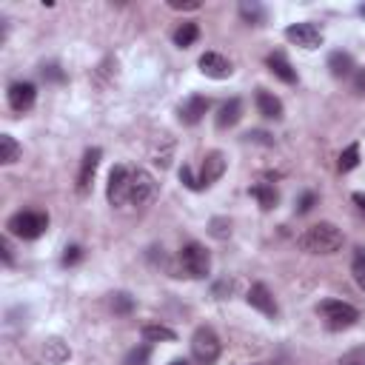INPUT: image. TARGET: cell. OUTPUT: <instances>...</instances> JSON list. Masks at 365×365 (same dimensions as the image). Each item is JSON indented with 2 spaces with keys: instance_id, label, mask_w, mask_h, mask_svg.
<instances>
[{
  "instance_id": "1",
  "label": "cell",
  "mask_w": 365,
  "mask_h": 365,
  "mask_svg": "<svg viewBox=\"0 0 365 365\" xmlns=\"http://www.w3.org/2000/svg\"><path fill=\"white\" fill-rule=\"evenodd\" d=\"M300 249L309 254H334L342 246V232L334 223H317L311 226L300 240Z\"/></svg>"
},
{
  "instance_id": "2",
  "label": "cell",
  "mask_w": 365,
  "mask_h": 365,
  "mask_svg": "<svg viewBox=\"0 0 365 365\" xmlns=\"http://www.w3.org/2000/svg\"><path fill=\"white\" fill-rule=\"evenodd\" d=\"M177 263H180V277L203 280V277H208V271H211V254H208V249L200 246V243L183 246L180 254H177Z\"/></svg>"
},
{
  "instance_id": "3",
  "label": "cell",
  "mask_w": 365,
  "mask_h": 365,
  "mask_svg": "<svg viewBox=\"0 0 365 365\" xmlns=\"http://www.w3.org/2000/svg\"><path fill=\"white\" fill-rule=\"evenodd\" d=\"M9 234L20 237V240H37L46 229H49V217L43 211H20L6 223Z\"/></svg>"
},
{
  "instance_id": "4",
  "label": "cell",
  "mask_w": 365,
  "mask_h": 365,
  "mask_svg": "<svg viewBox=\"0 0 365 365\" xmlns=\"http://www.w3.org/2000/svg\"><path fill=\"white\" fill-rule=\"evenodd\" d=\"M317 311L323 314V320H325V325H328L331 331L351 328V325L359 320V311H357L354 306L342 303V300H325V303H320Z\"/></svg>"
},
{
  "instance_id": "5",
  "label": "cell",
  "mask_w": 365,
  "mask_h": 365,
  "mask_svg": "<svg viewBox=\"0 0 365 365\" xmlns=\"http://www.w3.org/2000/svg\"><path fill=\"white\" fill-rule=\"evenodd\" d=\"M223 345H220V337H217L208 325L197 328L194 337H191V357L200 362V365H211L217 362V357H220Z\"/></svg>"
},
{
  "instance_id": "6",
  "label": "cell",
  "mask_w": 365,
  "mask_h": 365,
  "mask_svg": "<svg viewBox=\"0 0 365 365\" xmlns=\"http://www.w3.org/2000/svg\"><path fill=\"white\" fill-rule=\"evenodd\" d=\"M155 177L145 172V169H131V177H128V203L134 205H143V203H149L155 197Z\"/></svg>"
},
{
  "instance_id": "7",
  "label": "cell",
  "mask_w": 365,
  "mask_h": 365,
  "mask_svg": "<svg viewBox=\"0 0 365 365\" xmlns=\"http://www.w3.org/2000/svg\"><path fill=\"white\" fill-rule=\"evenodd\" d=\"M285 37L294 43V46L309 49V52L323 46V32H320L314 23H291V26L285 29Z\"/></svg>"
},
{
  "instance_id": "8",
  "label": "cell",
  "mask_w": 365,
  "mask_h": 365,
  "mask_svg": "<svg viewBox=\"0 0 365 365\" xmlns=\"http://www.w3.org/2000/svg\"><path fill=\"white\" fill-rule=\"evenodd\" d=\"M128 177H131V169L126 166H114L109 172V186H106V197L112 205H123L128 203Z\"/></svg>"
},
{
  "instance_id": "9",
  "label": "cell",
  "mask_w": 365,
  "mask_h": 365,
  "mask_svg": "<svg viewBox=\"0 0 365 365\" xmlns=\"http://www.w3.org/2000/svg\"><path fill=\"white\" fill-rule=\"evenodd\" d=\"M197 66H200V71L205 78H211V80H226V78H232V63L223 57V54H217V52H205V54H200V60H197Z\"/></svg>"
},
{
  "instance_id": "10",
  "label": "cell",
  "mask_w": 365,
  "mask_h": 365,
  "mask_svg": "<svg viewBox=\"0 0 365 365\" xmlns=\"http://www.w3.org/2000/svg\"><path fill=\"white\" fill-rule=\"evenodd\" d=\"M223 174H226V155L223 152H208L205 160H203V169H200L197 183H200V189H205V186L217 183Z\"/></svg>"
},
{
  "instance_id": "11",
  "label": "cell",
  "mask_w": 365,
  "mask_h": 365,
  "mask_svg": "<svg viewBox=\"0 0 365 365\" xmlns=\"http://www.w3.org/2000/svg\"><path fill=\"white\" fill-rule=\"evenodd\" d=\"M100 160H103V152H100V149H89V152L83 155L80 174H78V191H80V194H89V191H92V183H95V174H97Z\"/></svg>"
},
{
  "instance_id": "12",
  "label": "cell",
  "mask_w": 365,
  "mask_h": 365,
  "mask_svg": "<svg viewBox=\"0 0 365 365\" xmlns=\"http://www.w3.org/2000/svg\"><path fill=\"white\" fill-rule=\"evenodd\" d=\"M249 306L251 309H257L260 314H265V317H277V303H274V297H271V291L263 285V282H257V285H251L249 288Z\"/></svg>"
},
{
  "instance_id": "13",
  "label": "cell",
  "mask_w": 365,
  "mask_h": 365,
  "mask_svg": "<svg viewBox=\"0 0 365 365\" xmlns=\"http://www.w3.org/2000/svg\"><path fill=\"white\" fill-rule=\"evenodd\" d=\"M9 106L15 112H29L35 106V97H37V89L32 83H12L9 86Z\"/></svg>"
},
{
  "instance_id": "14",
  "label": "cell",
  "mask_w": 365,
  "mask_h": 365,
  "mask_svg": "<svg viewBox=\"0 0 365 365\" xmlns=\"http://www.w3.org/2000/svg\"><path fill=\"white\" fill-rule=\"evenodd\" d=\"M205 112H208V97H203V95H191V97L180 106V123H186V126H197V123L205 117Z\"/></svg>"
},
{
  "instance_id": "15",
  "label": "cell",
  "mask_w": 365,
  "mask_h": 365,
  "mask_svg": "<svg viewBox=\"0 0 365 365\" xmlns=\"http://www.w3.org/2000/svg\"><path fill=\"white\" fill-rule=\"evenodd\" d=\"M265 66L274 71V75L282 80V83H297V71H294V66H291L288 60H285V54L282 52H274V54H268L265 57Z\"/></svg>"
},
{
  "instance_id": "16",
  "label": "cell",
  "mask_w": 365,
  "mask_h": 365,
  "mask_svg": "<svg viewBox=\"0 0 365 365\" xmlns=\"http://www.w3.org/2000/svg\"><path fill=\"white\" fill-rule=\"evenodd\" d=\"M240 117H243V103H240V97H232L217 112V128H232L240 123Z\"/></svg>"
},
{
  "instance_id": "17",
  "label": "cell",
  "mask_w": 365,
  "mask_h": 365,
  "mask_svg": "<svg viewBox=\"0 0 365 365\" xmlns=\"http://www.w3.org/2000/svg\"><path fill=\"white\" fill-rule=\"evenodd\" d=\"M257 112L268 120H280L282 117V103L277 95L265 92V89H257Z\"/></svg>"
},
{
  "instance_id": "18",
  "label": "cell",
  "mask_w": 365,
  "mask_h": 365,
  "mask_svg": "<svg viewBox=\"0 0 365 365\" xmlns=\"http://www.w3.org/2000/svg\"><path fill=\"white\" fill-rule=\"evenodd\" d=\"M143 340L145 342H177V331H172L169 325H160V323H149L143 325Z\"/></svg>"
},
{
  "instance_id": "19",
  "label": "cell",
  "mask_w": 365,
  "mask_h": 365,
  "mask_svg": "<svg viewBox=\"0 0 365 365\" xmlns=\"http://www.w3.org/2000/svg\"><path fill=\"white\" fill-rule=\"evenodd\" d=\"M328 68H331L334 78H348L354 71V60H351L348 52H331L328 54Z\"/></svg>"
},
{
  "instance_id": "20",
  "label": "cell",
  "mask_w": 365,
  "mask_h": 365,
  "mask_svg": "<svg viewBox=\"0 0 365 365\" xmlns=\"http://www.w3.org/2000/svg\"><path fill=\"white\" fill-rule=\"evenodd\" d=\"M251 197L260 203V208H263V211H271V208L277 205V200H280L277 189H274V186H268V183H257V186H251Z\"/></svg>"
},
{
  "instance_id": "21",
  "label": "cell",
  "mask_w": 365,
  "mask_h": 365,
  "mask_svg": "<svg viewBox=\"0 0 365 365\" xmlns=\"http://www.w3.org/2000/svg\"><path fill=\"white\" fill-rule=\"evenodd\" d=\"M68 345L63 342V340H57V337H52V340H46V345H43V357H46V362H52V365H60V362H66L68 359Z\"/></svg>"
},
{
  "instance_id": "22",
  "label": "cell",
  "mask_w": 365,
  "mask_h": 365,
  "mask_svg": "<svg viewBox=\"0 0 365 365\" xmlns=\"http://www.w3.org/2000/svg\"><path fill=\"white\" fill-rule=\"evenodd\" d=\"M197 37H200V26H197V23H191V20H186V23H180V26L174 29V46H180V49L194 46V43H197Z\"/></svg>"
},
{
  "instance_id": "23",
  "label": "cell",
  "mask_w": 365,
  "mask_h": 365,
  "mask_svg": "<svg viewBox=\"0 0 365 365\" xmlns=\"http://www.w3.org/2000/svg\"><path fill=\"white\" fill-rule=\"evenodd\" d=\"M20 157V145L12 134H0V163L4 166H12L15 160Z\"/></svg>"
},
{
  "instance_id": "24",
  "label": "cell",
  "mask_w": 365,
  "mask_h": 365,
  "mask_svg": "<svg viewBox=\"0 0 365 365\" xmlns=\"http://www.w3.org/2000/svg\"><path fill=\"white\" fill-rule=\"evenodd\" d=\"M357 163H359V145H357V143H351L348 149L340 155L337 169H340V172H354V169H357Z\"/></svg>"
},
{
  "instance_id": "25",
  "label": "cell",
  "mask_w": 365,
  "mask_h": 365,
  "mask_svg": "<svg viewBox=\"0 0 365 365\" xmlns=\"http://www.w3.org/2000/svg\"><path fill=\"white\" fill-rule=\"evenodd\" d=\"M149 359H152V348L149 345H137L123 357V365H149Z\"/></svg>"
},
{
  "instance_id": "26",
  "label": "cell",
  "mask_w": 365,
  "mask_h": 365,
  "mask_svg": "<svg viewBox=\"0 0 365 365\" xmlns=\"http://www.w3.org/2000/svg\"><path fill=\"white\" fill-rule=\"evenodd\" d=\"M240 15H243V20H249V23H254V26H260L263 20H265V12H263V6L260 4H240Z\"/></svg>"
},
{
  "instance_id": "27",
  "label": "cell",
  "mask_w": 365,
  "mask_h": 365,
  "mask_svg": "<svg viewBox=\"0 0 365 365\" xmlns=\"http://www.w3.org/2000/svg\"><path fill=\"white\" fill-rule=\"evenodd\" d=\"M351 274H354V282L365 291V249H359L354 254V263H351Z\"/></svg>"
},
{
  "instance_id": "28",
  "label": "cell",
  "mask_w": 365,
  "mask_h": 365,
  "mask_svg": "<svg viewBox=\"0 0 365 365\" xmlns=\"http://www.w3.org/2000/svg\"><path fill=\"white\" fill-rule=\"evenodd\" d=\"M340 365H365V345H357L340 357Z\"/></svg>"
},
{
  "instance_id": "29",
  "label": "cell",
  "mask_w": 365,
  "mask_h": 365,
  "mask_svg": "<svg viewBox=\"0 0 365 365\" xmlns=\"http://www.w3.org/2000/svg\"><path fill=\"white\" fill-rule=\"evenodd\" d=\"M112 309H114L117 314H128V311L134 309V300H131L128 294H114V297H112Z\"/></svg>"
},
{
  "instance_id": "30",
  "label": "cell",
  "mask_w": 365,
  "mask_h": 365,
  "mask_svg": "<svg viewBox=\"0 0 365 365\" xmlns=\"http://www.w3.org/2000/svg\"><path fill=\"white\" fill-rule=\"evenodd\" d=\"M83 260V249L80 246H66V254H63V265H78Z\"/></svg>"
},
{
  "instance_id": "31",
  "label": "cell",
  "mask_w": 365,
  "mask_h": 365,
  "mask_svg": "<svg viewBox=\"0 0 365 365\" xmlns=\"http://www.w3.org/2000/svg\"><path fill=\"white\" fill-rule=\"evenodd\" d=\"M180 180H183V186H186V189H191V191H200V183H197V177H194L191 166H183V169H180Z\"/></svg>"
},
{
  "instance_id": "32",
  "label": "cell",
  "mask_w": 365,
  "mask_h": 365,
  "mask_svg": "<svg viewBox=\"0 0 365 365\" xmlns=\"http://www.w3.org/2000/svg\"><path fill=\"white\" fill-rule=\"evenodd\" d=\"M314 203H317V194H314V191H306V194L300 197V205H297V211H300V214H309V211L314 208Z\"/></svg>"
},
{
  "instance_id": "33",
  "label": "cell",
  "mask_w": 365,
  "mask_h": 365,
  "mask_svg": "<svg viewBox=\"0 0 365 365\" xmlns=\"http://www.w3.org/2000/svg\"><path fill=\"white\" fill-rule=\"evenodd\" d=\"M232 232V223L229 220H211V234L214 237H226Z\"/></svg>"
},
{
  "instance_id": "34",
  "label": "cell",
  "mask_w": 365,
  "mask_h": 365,
  "mask_svg": "<svg viewBox=\"0 0 365 365\" xmlns=\"http://www.w3.org/2000/svg\"><path fill=\"white\" fill-rule=\"evenodd\" d=\"M172 9H200L197 0H169Z\"/></svg>"
},
{
  "instance_id": "35",
  "label": "cell",
  "mask_w": 365,
  "mask_h": 365,
  "mask_svg": "<svg viewBox=\"0 0 365 365\" xmlns=\"http://www.w3.org/2000/svg\"><path fill=\"white\" fill-rule=\"evenodd\" d=\"M354 92L357 95H365V68H359L354 75Z\"/></svg>"
},
{
  "instance_id": "36",
  "label": "cell",
  "mask_w": 365,
  "mask_h": 365,
  "mask_svg": "<svg viewBox=\"0 0 365 365\" xmlns=\"http://www.w3.org/2000/svg\"><path fill=\"white\" fill-rule=\"evenodd\" d=\"M0 251H4V263L12 265V243H9V237L0 240Z\"/></svg>"
},
{
  "instance_id": "37",
  "label": "cell",
  "mask_w": 365,
  "mask_h": 365,
  "mask_svg": "<svg viewBox=\"0 0 365 365\" xmlns=\"http://www.w3.org/2000/svg\"><path fill=\"white\" fill-rule=\"evenodd\" d=\"M43 78H49V80H63V71H60L57 66H46V68H43Z\"/></svg>"
},
{
  "instance_id": "38",
  "label": "cell",
  "mask_w": 365,
  "mask_h": 365,
  "mask_svg": "<svg viewBox=\"0 0 365 365\" xmlns=\"http://www.w3.org/2000/svg\"><path fill=\"white\" fill-rule=\"evenodd\" d=\"M351 200H354V205L359 208V214L365 217V194H362V191H354V197H351Z\"/></svg>"
},
{
  "instance_id": "39",
  "label": "cell",
  "mask_w": 365,
  "mask_h": 365,
  "mask_svg": "<svg viewBox=\"0 0 365 365\" xmlns=\"http://www.w3.org/2000/svg\"><path fill=\"white\" fill-rule=\"evenodd\" d=\"M172 365H189V362H186V359H174Z\"/></svg>"
}]
</instances>
